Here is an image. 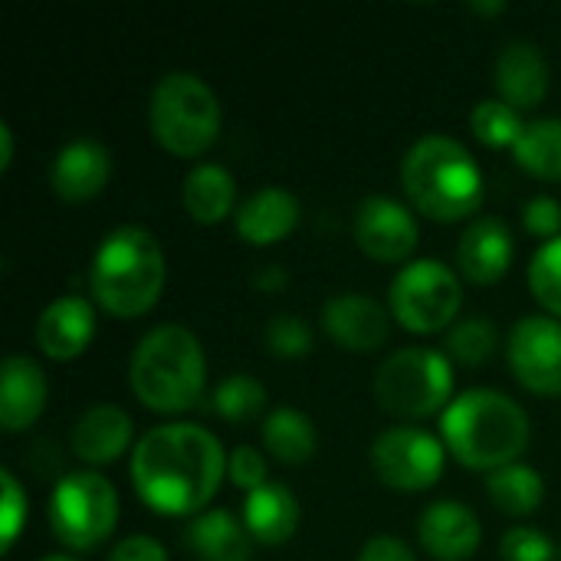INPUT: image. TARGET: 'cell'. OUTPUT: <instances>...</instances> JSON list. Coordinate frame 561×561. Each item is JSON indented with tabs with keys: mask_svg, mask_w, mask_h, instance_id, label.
Returning a JSON list of instances; mask_svg holds the SVG:
<instances>
[{
	"mask_svg": "<svg viewBox=\"0 0 561 561\" xmlns=\"http://www.w3.org/2000/svg\"><path fill=\"white\" fill-rule=\"evenodd\" d=\"M417 220L394 197H368L355 214V243L375 263H404L417 250Z\"/></svg>",
	"mask_w": 561,
	"mask_h": 561,
	"instance_id": "cell-12",
	"label": "cell"
},
{
	"mask_svg": "<svg viewBox=\"0 0 561 561\" xmlns=\"http://www.w3.org/2000/svg\"><path fill=\"white\" fill-rule=\"evenodd\" d=\"M263 345L276 358H302L312 352V332L299 316L279 312L263 329Z\"/></svg>",
	"mask_w": 561,
	"mask_h": 561,
	"instance_id": "cell-32",
	"label": "cell"
},
{
	"mask_svg": "<svg viewBox=\"0 0 561 561\" xmlns=\"http://www.w3.org/2000/svg\"><path fill=\"white\" fill-rule=\"evenodd\" d=\"M493 82L496 92L506 105H513L516 112L523 108H539L552 89V69L546 53L529 43V39H513L503 46V53L496 56L493 66Z\"/></svg>",
	"mask_w": 561,
	"mask_h": 561,
	"instance_id": "cell-14",
	"label": "cell"
},
{
	"mask_svg": "<svg viewBox=\"0 0 561 561\" xmlns=\"http://www.w3.org/2000/svg\"><path fill=\"white\" fill-rule=\"evenodd\" d=\"M227 477L233 486H240L247 496L256 493L260 486H266V460L256 447H237L227 460Z\"/></svg>",
	"mask_w": 561,
	"mask_h": 561,
	"instance_id": "cell-34",
	"label": "cell"
},
{
	"mask_svg": "<svg viewBox=\"0 0 561 561\" xmlns=\"http://www.w3.org/2000/svg\"><path fill=\"white\" fill-rule=\"evenodd\" d=\"M92 339H95V309L82 296H59L36 319V345L53 362L79 358Z\"/></svg>",
	"mask_w": 561,
	"mask_h": 561,
	"instance_id": "cell-17",
	"label": "cell"
},
{
	"mask_svg": "<svg viewBox=\"0 0 561 561\" xmlns=\"http://www.w3.org/2000/svg\"><path fill=\"white\" fill-rule=\"evenodd\" d=\"M128 385L148 411L181 414L194 408L207 385V358L197 335L184 325L151 329L131 352Z\"/></svg>",
	"mask_w": 561,
	"mask_h": 561,
	"instance_id": "cell-5",
	"label": "cell"
},
{
	"mask_svg": "<svg viewBox=\"0 0 561 561\" xmlns=\"http://www.w3.org/2000/svg\"><path fill=\"white\" fill-rule=\"evenodd\" d=\"M470 10H480V13H503L506 3H473Z\"/></svg>",
	"mask_w": 561,
	"mask_h": 561,
	"instance_id": "cell-41",
	"label": "cell"
},
{
	"mask_svg": "<svg viewBox=\"0 0 561 561\" xmlns=\"http://www.w3.org/2000/svg\"><path fill=\"white\" fill-rule=\"evenodd\" d=\"M299 224V201L286 187H263L237 207V237L250 247H273Z\"/></svg>",
	"mask_w": 561,
	"mask_h": 561,
	"instance_id": "cell-21",
	"label": "cell"
},
{
	"mask_svg": "<svg viewBox=\"0 0 561 561\" xmlns=\"http://www.w3.org/2000/svg\"><path fill=\"white\" fill-rule=\"evenodd\" d=\"M43 561H79V559H72V556H49V559H43Z\"/></svg>",
	"mask_w": 561,
	"mask_h": 561,
	"instance_id": "cell-42",
	"label": "cell"
},
{
	"mask_svg": "<svg viewBox=\"0 0 561 561\" xmlns=\"http://www.w3.org/2000/svg\"><path fill=\"white\" fill-rule=\"evenodd\" d=\"M164 250L145 227H115L102 237L89 286L95 302L115 319H141L164 293Z\"/></svg>",
	"mask_w": 561,
	"mask_h": 561,
	"instance_id": "cell-4",
	"label": "cell"
},
{
	"mask_svg": "<svg viewBox=\"0 0 561 561\" xmlns=\"http://www.w3.org/2000/svg\"><path fill=\"white\" fill-rule=\"evenodd\" d=\"M184 546L197 561H250L256 542L243 519L227 510H210L184 529Z\"/></svg>",
	"mask_w": 561,
	"mask_h": 561,
	"instance_id": "cell-23",
	"label": "cell"
},
{
	"mask_svg": "<svg viewBox=\"0 0 561 561\" xmlns=\"http://www.w3.org/2000/svg\"><path fill=\"white\" fill-rule=\"evenodd\" d=\"M322 329L335 345L348 352H378L388 342L391 316L371 296L342 293L322 306Z\"/></svg>",
	"mask_w": 561,
	"mask_h": 561,
	"instance_id": "cell-13",
	"label": "cell"
},
{
	"mask_svg": "<svg viewBox=\"0 0 561 561\" xmlns=\"http://www.w3.org/2000/svg\"><path fill=\"white\" fill-rule=\"evenodd\" d=\"M440 437L450 457L467 470L496 473L526 454L533 427L529 414L510 394L473 388L457 394L440 414Z\"/></svg>",
	"mask_w": 561,
	"mask_h": 561,
	"instance_id": "cell-2",
	"label": "cell"
},
{
	"mask_svg": "<svg viewBox=\"0 0 561 561\" xmlns=\"http://www.w3.org/2000/svg\"><path fill=\"white\" fill-rule=\"evenodd\" d=\"M516 256V243L510 227L500 217H480L473 220L460 243H457V263L460 273L473 283V286H493L500 283Z\"/></svg>",
	"mask_w": 561,
	"mask_h": 561,
	"instance_id": "cell-18",
	"label": "cell"
},
{
	"mask_svg": "<svg viewBox=\"0 0 561 561\" xmlns=\"http://www.w3.org/2000/svg\"><path fill=\"white\" fill-rule=\"evenodd\" d=\"M263 447L289 467H299L316 457L319 450V434L309 414L296 408H276L263 421Z\"/></svg>",
	"mask_w": 561,
	"mask_h": 561,
	"instance_id": "cell-25",
	"label": "cell"
},
{
	"mask_svg": "<svg viewBox=\"0 0 561 561\" xmlns=\"http://www.w3.org/2000/svg\"><path fill=\"white\" fill-rule=\"evenodd\" d=\"M506 362L516 381L539 394L561 398V322L552 316H526L513 325Z\"/></svg>",
	"mask_w": 561,
	"mask_h": 561,
	"instance_id": "cell-11",
	"label": "cell"
},
{
	"mask_svg": "<svg viewBox=\"0 0 561 561\" xmlns=\"http://www.w3.org/2000/svg\"><path fill=\"white\" fill-rule=\"evenodd\" d=\"M49 533L69 552H95L118 523V496L115 486L95 473H66L49 500Z\"/></svg>",
	"mask_w": 561,
	"mask_h": 561,
	"instance_id": "cell-8",
	"label": "cell"
},
{
	"mask_svg": "<svg viewBox=\"0 0 561 561\" xmlns=\"http://www.w3.org/2000/svg\"><path fill=\"white\" fill-rule=\"evenodd\" d=\"M105 561H168V552L151 536H131V539L118 542Z\"/></svg>",
	"mask_w": 561,
	"mask_h": 561,
	"instance_id": "cell-37",
	"label": "cell"
},
{
	"mask_svg": "<svg viewBox=\"0 0 561 561\" xmlns=\"http://www.w3.org/2000/svg\"><path fill=\"white\" fill-rule=\"evenodd\" d=\"M421 549L437 561H467L477 556L483 529L477 513L457 500L431 503L417 519Z\"/></svg>",
	"mask_w": 561,
	"mask_h": 561,
	"instance_id": "cell-15",
	"label": "cell"
},
{
	"mask_svg": "<svg viewBox=\"0 0 561 561\" xmlns=\"http://www.w3.org/2000/svg\"><path fill=\"white\" fill-rule=\"evenodd\" d=\"M181 201H184V210L191 214V220L220 224L224 217H230V210L237 204V181L224 164L204 161L184 178Z\"/></svg>",
	"mask_w": 561,
	"mask_h": 561,
	"instance_id": "cell-24",
	"label": "cell"
},
{
	"mask_svg": "<svg viewBox=\"0 0 561 561\" xmlns=\"http://www.w3.org/2000/svg\"><path fill=\"white\" fill-rule=\"evenodd\" d=\"M500 556L506 561H552L556 546L546 533H539L533 526H516L503 536Z\"/></svg>",
	"mask_w": 561,
	"mask_h": 561,
	"instance_id": "cell-33",
	"label": "cell"
},
{
	"mask_svg": "<svg viewBox=\"0 0 561 561\" xmlns=\"http://www.w3.org/2000/svg\"><path fill=\"white\" fill-rule=\"evenodd\" d=\"M253 286L260 293H283L289 286V273L283 266H263L256 276H253Z\"/></svg>",
	"mask_w": 561,
	"mask_h": 561,
	"instance_id": "cell-39",
	"label": "cell"
},
{
	"mask_svg": "<svg viewBox=\"0 0 561 561\" xmlns=\"http://www.w3.org/2000/svg\"><path fill=\"white\" fill-rule=\"evenodd\" d=\"M227 454L201 424L151 427L131 450V486L161 516H194L220 490Z\"/></svg>",
	"mask_w": 561,
	"mask_h": 561,
	"instance_id": "cell-1",
	"label": "cell"
},
{
	"mask_svg": "<svg viewBox=\"0 0 561 561\" xmlns=\"http://www.w3.org/2000/svg\"><path fill=\"white\" fill-rule=\"evenodd\" d=\"M371 470L391 490H431L444 473V444L421 427H388L371 444Z\"/></svg>",
	"mask_w": 561,
	"mask_h": 561,
	"instance_id": "cell-10",
	"label": "cell"
},
{
	"mask_svg": "<svg viewBox=\"0 0 561 561\" xmlns=\"http://www.w3.org/2000/svg\"><path fill=\"white\" fill-rule=\"evenodd\" d=\"M523 227L533 233V237H539V240H556L561 237V204L556 197H549V194H539V197H533L526 207H523Z\"/></svg>",
	"mask_w": 561,
	"mask_h": 561,
	"instance_id": "cell-36",
	"label": "cell"
},
{
	"mask_svg": "<svg viewBox=\"0 0 561 561\" xmlns=\"http://www.w3.org/2000/svg\"><path fill=\"white\" fill-rule=\"evenodd\" d=\"M112 178V154L99 138H72L49 164V187L69 204L92 201Z\"/></svg>",
	"mask_w": 561,
	"mask_h": 561,
	"instance_id": "cell-16",
	"label": "cell"
},
{
	"mask_svg": "<svg viewBox=\"0 0 561 561\" xmlns=\"http://www.w3.org/2000/svg\"><path fill=\"white\" fill-rule=\"evenodd\" d=\"M358 561H417V556L394 536H375L362 546Z\"/></svg>",
	"mask_w": 561,
	"mask_h": 561,
	"instance_id": "cell-38",
	"label": "cell"
},
{
	"mask_svg": "<svg viewBox=\"0 0 561 561\" xmlns=\"http://www.w3.org/2000/svg\"><path fill=\"white\" fill-rule=\"evenodd\" d=\"M49 385L43 368L26 355H10L0 375V427L7 434H20L39 421L46 411Z\"/></svg>",
	"mask_w": 561,
	"mask_h": 561,
	"instance_id": "cell-19",
	"label": "cell"
},
{
	"mask_svg": "<svg viewBox=\"0 0 561 561\" xmlns=\"http://www.w3.org/2000/svg\"><path fill=\"white\" fill-rule=\"evenodd\" d=\"M470 128L486 148H516V141L526 131V122L503 99H483L470 112Z\"/></svg>",
	"mask_w": 561,
	"mask_h": 561,
	"instance_id": "cell-29",
	"label": "cell"
},
{
	"mask_svg": "<svg viewBox=\"0 0 561 561\" xmlns=\"http://www.w3.org/2000/svg\"><path fill=\"white\" fill-rule=\"evenodd\" d=\"M131 417L115 408V404H95L89 408L69 431V447L72 454L89 463V467H102L118 460L128 447H131Z\"/></svg>",
	"mask_w": 561,
	"mask_h": 561,
	"instance_id": "cell-20",
	"label": "cell"
},
{
	"mask_svg": "<svg viewBox=\"0 0 561 561\" xmlns=\"http://www.w3.org/2000/svg\"><path fill=\"white\" fill-rule=\"evenodd\" d=\"M375 401L401 421H424L450 408L454 368L437 348H401L375 371Z\"/></svg>",
	"mask_w": 561,
	"mask_h": 561,
	"instance_id": "cell-7",
	"label": "cell"
},
{
	"mask_svg": "<svg viewBox=\"0 0 561 561\" xmlns=\"http://www.w3.org/2000/svg\"><path fill=\"white\" fill-rule=\"evenodd\" d=\"M210 408L220 421H227L233 427L250 424L266 408V388H263V381H256L250 375H230L214 388Z\"/></svg>",
	"mask_w": 561,
	"mask_h": 561,
	"instance_id": "cell-28",
	"label": "cell"
},
{
	"mask_svg": "<svg viewBox=\"0 0 561 561\" xmlns=\"http://www.w3.org/2000/svg\"><path fill=\"white\" fill-rule=\"evenodd\" d=\"M220 102L194 72H168L151 89L148 125L154 141L174 158H201L220 138Z\"/></svg>",
	"mask_w": 561,
	"mask_h": 561,
	"instance_id": "cell-6",
	"label": "cell"
},
{
	"mask_svg": "<svg viewBox=\"0 0 561 561\" xmlns=\"http://www.w3.org/2000/svg\"><path fill=\"white\" fill-rule=\"evenodd\" d=\"M559 561H561V552H559Z\"/></svg>",
	"mask_w": 561,
	"mask_h": 561,
	"instance_id": "cell-43",
	"label": "cell"
},
{
	"mask_svg": "<svg viewBox=\"0 0 561 561\" xmlns=\"http://www.w3.org/2000/svg\"><path fill=\"white\" fill-rule=\"evenodd\" d=\"M401 184L414 210L437 224H457L480 210L483 174L473 154L447 135L417 138L401 161Z\"/></svg>",
	"mask_w": 561,
	"mask_h": 561,
	"instance_id": "cell-3",
	"label": "cell"
},
{
	"mask_svg": "<svg viewBox=\"0 0 561 561\" xmlns=\"http://www.w3.org/2000/svg\"><path fill=\"white\" fill-rule=\"evenodd\" d=\"M523 171L539 181H561V118H536L513 148Z\"/></svg>",
	"mask_w": 561,
	"mask_h": 561,
	"instance_id": "cell-27",
	"label": "cell"
},
{
	"mask_svg": "<svg viewBox=\"0 0 561 561\" xmlns=\"http://www.w3.org/2000/svg\"><path fill=\"white\" fill-rule=\"evenodd\" d=\"M388 299L391 316L401 329L414 335H434L457 319L463 306V286L447 263L414 260L394 276Z\"/></svg>",
	"mask_w": 561,
	"mask_h": 561,
	"instance_id": "cell-9",
	"label": "cell"
},
{
	"mask_svg": "<svg viewBox=\"0 0 561 561\" xmlns=\"http://www.w3.org/2000/svg\"><path fill=\"white\" fill-rule=\"evenodd\" d=\"M13 161V131L10 125H0V171H7Z\"/></svg>",
	"mask_w": 561,
	"mask_h": 561,
	"instance_id": "cell-40",
	"label": "cell"
},
{
	"mask_svg": "<svg viewBox=\"0 0 561 561\" xmlns=\"http://www.w3.org/2000/svg\"><path fill=\"white\" fill-rule=\"evenodd\" d=\"M496 345H500V332L483 316L463 319V322H457L447 332V352H450V358L460 362V365H470V368L486 365L496 355Z\"/></svg>",
	"mask_w": 561,
	"mask_h": 561,
	"instance_id": "cell-30",
	"label": "cell"
},
{
	"mask_svg": "<svg viewBox=\"0 0 561 561\" xmlns=\"http://www.w3.org/2000/svg\"><path fill=\"white\" fill-rule=\"evenodd\" d=\"M0 483H3V526H0V539H3V552L13 549L23 519H26V493L16 483V477L10 470H0Z\"/></svg>",
	"mask_w": 561,
	"mask_h": 561,
	"instance_id": "cell-35",
	"label": "cell"
},
{
	"mask_svg": "<svg viewBox=\"0 0 561 561\" xmlns=\"http://www.w3.org/2000/svg\"><path fill=\"white\" fill-rule=\"evenodd\" d=\"M486 493H490V503L506 513V516H533L542 500H546V483L542 477L526 467V463H513V467H503L496 473L486 477Z\"/></svg>",
	"mask_w": 561,
	"mask_h": 561,
	"instance_id": "cell-26",
	"label": "cell"
},
{
	"mask_svg": "<svg viewBox=\"0 0 561 561\" xmlns=\"http://www.w3.org/2000/svg\"><path fill=\"white\" fill-rule=\"evenodd\" d=\"M529 289L536 302L561 322V237L542 243L529 263Z\"/></svg>",
	"mask_w": 561,
	"mask_h": 561,
	"instance_id": "cell-31",
	"label": "cell"
},
{
	"mask_svg": "<svg viewBox=\"0 0 561 561\" xmlns=\"http://www.w3.org/2000/svg\"><path fill=\"white\" fill-rule=\"evenodd\" d=\"M299 519H302L299 503L293 490H286L283 483H266L256 493H250L243 503V526L253 536V542L266 549L286 546L296 536Z\"/></svg>",
	"mask_w": 561,
	"mask_h": 561,
	"instance_id": "cell-22",
	"label": "cell"
}]
</instances>
